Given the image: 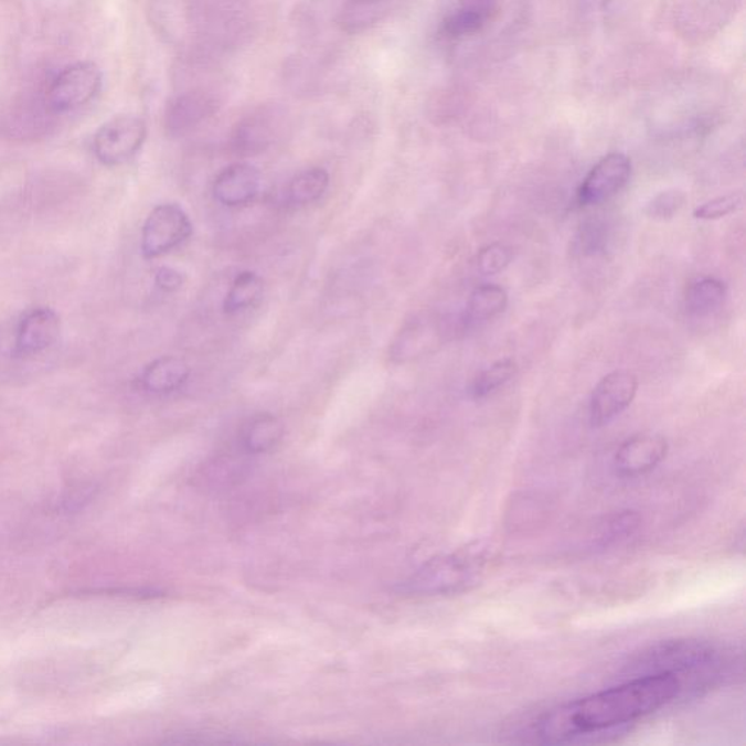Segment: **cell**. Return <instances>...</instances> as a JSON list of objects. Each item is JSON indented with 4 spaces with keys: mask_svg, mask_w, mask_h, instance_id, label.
Listing matches in <instances>:
<instances>
[{
    "mask_svg": "<svg viewBox=\"0 0 746 746\" xmlns=\"http://www.w3.org/2000/svg\"><path fill=\"white\" fill-rule=\"evenodd\" d=\"M277 114L270 108H262L238 122L234 134V148L238 153H260L270 147L277 134Z\"/></svg>",
    "mask_w": 746,
    "mask_h": 746,
    "instance_id": "cell-12",
    "label": "cell"
},
{
    "mask_svg": "<svg viewBox=\"0 0 746 746\" xmlns=\"http://www.w3.org/2000/svg\"><path fill=\"white\" fill-rule=\"evenodd\" d=\"M631 161L625 153H609L599 159L577 189L576 202L580 207L598 206L620 193L629 183Z\"/></svg>",
    "mask_w": 746,
    "mask_h": 746,
    "instance_id": "cell-7",
    "label": "cell"
},
{
    "mask_svg": "<svg viewBox=\"0 0 746 746\" xmlns=\"http://www.w3.org/2000/svg\"><path fill=\"white\" fill-rule=\"evenodd\" d=\"M350 2L358 4V7H367V4L380 3L382 0H350Z\"/></svg>",
    "mask_w": 746,
    "mask_h": 746,
    "instance_id": "cell-27",
    "label": "cell"
},
{
    "mask_svg": "<svg viewBox=\"0 0 746 746\" xmlns=\"http://www.w3.org/2000/svg\"><path fill=\"white\" fill-rule=\"evenodd\" d=\"M726 299L722 280L704 277L690 285L685 295V309L693 317H708L718 311Z\"/></svg>",
    "mask_w": 746,
    "mask_h": 746,
    "instance_id": "cell-17",
    "label": "cell"
},
{
    "mask_svg": "<svg viewBox=\"0 0 746 746\" xmlns=\"http://www.w3.org/2000/svg\"><path fill=\"white\" fill-rule=\"evenodd\" d=\"M61 334V318L50 308H35L26 312L18 326L15 352L31 356L44 352Z\"/></svg>",
    "mask_w": 746,
    "mask_h": 746,
    "instance_id": "cell-10",
    "label": "cell"
},
{
    "mask_svg": "<svg viewBox=\"0 0 746 746\" xmlns=\"http://www.w3.org/2000/svg\"><path fill=\"white\" fill-rule=\"evenodd\" d=\"M512 249L502 243L487 245L477 256V268L481 275L493 276L503 271L511 264Z\"/></svg>",
    "mask_w": 746,
    "mask_h": 746,
    "instance_id": "cell-25",
    "label": "cell"
},
{
    "mask_svg": "<svg viewBox=\"0 0 746 746\" xmlns=\"http://www.w3.org/2000/svg\"><path fill=\"white\" fill-rule=\"evenodd\" d=\"M284 423L273 414H258L243 430V447L252 454L267 452L284 438Z\"/></svg>",
    "mask_w": 746,
    "mask_h": 746,
    "instance_id": "cell-18",
    "label": "cell"
},
{
    "mask_svg": "<svg viewBox=\"0 0 746 746\" xmlns=\"http://www.w3.org/2000/svg\"><path fill=\"white\" fill-rule=\"evenodd\" d=\"M686 195L684 191L671 189L654 195L646 206V215L654 221H670L684 207Z\"/></svg>",
    "mask_w": 746,
    "mask_h": 746,
    "instance_id": "cell-23",
    "label": "cell"
},
{
    "mask_svg": "<svg viewBox=\"0 0 746 746\" xmlns=\"http://www.w3.org/2000/svg\"><path fill=\"white\" fill-rule=\"evenodd\" d=\"M193 234L184 209L175 203L159 204L149 213L142 230L140 249L145 258H157L180 247Z\"/></svg>",
    "mask_w": 746,
    "mask_h": 746,
    "instance_id": "cell-6",
    "label": "cell"
},
{
    "mask_svg": "<svg viewBox=\"0 0 746 746\" xmlns=\"http://www.w3.org/2000/svg\"><path fill=\"white\" fill-rule=\"evenodd\" d=\"M731 665L729 654L713 643L684 639L663 641L644 650L627 668V672L635 676L672 673L678 680L689 675L700 680V684H707L729 671Z\"/></svg>",
    "mask_w": 746,
    "mask_h": 746,
    "instance_id": "cell-2",
    "label": "cell"
},
{
    "mask_svg": "<svg viewBox=\"0 0 746 746\" xmlns=\"http://www.w3.org/2000/svg\"><path fill=\"white\" fill-rule=\"evenodd\" d=\"M189 377L190 366L183 359L163 356L145 367L140 375V385L150 394H170L180 390Z\"/></svg>",
    "mask_w": 746,
    "mask_h": 746,
    "instance_id": "cell-14",
    "label": "cell"
},
{
    "mask_svg": "<svg viewBox=\"0 0 746 746\" xmlns=\"http://www.w3.org/2000/svg\"><path fill=\"white\" fill-rule=\"evenodd\" d=\"M154 284L163 292H175L184 284V277L180 271L171 267H161L154 275Z\"/></svg>",
    "mask_w": 746,
    "mask_h": 746,
    "instance_id": "cell-26",
    "label": "cell"
},
{
    "mask_svg": "<svg viewBox=\"0 0 746 746\" xmlns=\"http://www.w3.org/2000/svg\"><path fill=\"white\" fill-rule=\"evenodd\" d=\"M264 281L257 273L243 271L232 281L224 300V311L236 313L256 307L263 299Z\"/></svg>",
    "mask_w": 746,
    "mask_h": 746,
    "instance_id": "cell-21",
    "label": "cell"
},
{
    "mask_svg": "<svg viewBox=\"0 0 746 746\" xmlns=\"http://www.w3.org/2000/svg\"><path fill=\"white\" fill-rule=\"evenodd\" d=\"M508 307L507 290L499 285L479 286L471 294L467 305V324L491 320L498 317Z\"/></svg>",
    "mask_w": 746,
    "mask_h": 746,
    "instance_id": "cell-20",
    "label": "cell"
},
{
    "mask_svg": "<svg viewBox=\"0 0 746 746\" xmlns=\"http://www.w3.org/2000/svg\"><path fill=\"white\" fill-rule=\"evenodd\" d=\"M498 7V0H459L458 9L444 22L445 34L449 38H466L479 33Z\"/></svg>",
    "mask_w": 746,
    "mask_h": 746,
    "instance_id": "cell-15",
    "label": "cell"
},
{
    "mask_svg": "<svg viewBox=\"0 0 746 746\" xmlns=\"http://www.w3.org/2000/svg\"><path fill=\"white\" fill-rule=\"evenodd\" d=\"M744 203L743 193H729L710 200V202L702 204L694 211L695 220L700 221H717L722 220L731 213L738 211Z\"/></svg>",
    "mask_w": 746,
    "mask_h": 746,
    "instance_id": "cell-24",
    "label": "cell"
},
{
    "mask_svg": "<svg viewBox=\"0 0 746 746\" xmlns=\"http://www.w3.org/2000/svg\"><path fill=\"white\" fill-rule=\"evenodd\" d=\"M639 380L633 372L614 371L595 386L589 402V420L594 427H603L620 416L635 402Z\"/></svg>",
    "mask_w": 746,
    "mask_h": 746,
    "instance_id": "cell-8",
    "label": "cell"
},
{
    "mask_svg": "<svg viewBox=\"0 0 746 746\" xmlns=\"http://www.w3.org/2000/svg\"><path fill=\"white\" fill-rule=\"evenodd\" d=\"M439 341L440 331L434 321H412L394 341L391 356L394 361L407 362L427 353V350L438 344Z\"/></svg>",
    "mask_w": 746,
    "mask_h": 746,
    "instance_id": "cell-16",
    "label": "cell"
},
{
    "mask_svg": "<svg viewBox=\"0 0 746 746\" xmlns=\"http://www.w3.org/2000/svg\"><path fill=\"white\" fill-rule=\"evenodd\" d=\"M215 110V99L206 94L190 93L181 95L168 107L166 117L168 130L172 135H183L206 120Z\"/></svg>",
    "mask_w": 746,
    "mask_h": 746,
    "instance_id": "cell-13",
    "label": "cell"
},
{
    "mask_svg": "<svg viewBox=\"0 0 746 746\" xmlns=\"http://www.w3.org/2000/svg\"><path fill=\"white\" fill-rule=\"evenodd\" d=\"M102 85V70L94 62L75 63L54 77L45 94V104L53 113L74 111L88 104Z\"/></svg>",
    "mask_w": 746,
    "mask_h": 746,
    "instance_id": "cell-4",
    "label": "cell"
},
{
    "mask_svg": "<svg viewBox=\"0 0 746 746\" xmlns=\"http://www.w3.org/2000/svg\"><path fill=\"white\" fill-rule=\"evenodd\" d=\"M260 172L248 163H232L217 174L213 195L225 206H244L256 198L260 190Z\"/></svg>",
    "mask_w": 746,
    "mask_h": 746,
    "instance_id": "cell-11",
    "label": "cell"
},
{
    "mask_svg": "<svg viewBox=\"0 0 746 746\" xmlns=\"http://www.w3.org/2000/svg\"><path fill=\"white\" fill-rule=\"evenodd\" d=\"M147 134L145 121L134 114L113 117L95 134V157L104 166H120L139 152Z\"/></svg>",
    "mask_w": 746,
    "mask_h": 746,
    "instance_id": "cell-5",
    "label": "cell"
},
{
    "mask_svg": "<svg viewBox=\"0 0 746 746\" xmlns=\"http://www.w3.org/2000/svg\"><path fill=\"white\" fill-rule=\"evenodd\" d=\"M668 448V440L661 435H636L618 448L614 466L621 477L635 479L653 471L667 458Z\"/></svg>",
    "mask_w": 746,
    "mask_h": 746,
    "instance_id": "cell-9",
    "label": "cell"
},
{
    "mask_svg": "<svg viewBox=\"0 0 746 746\" xmlns=\"http://www.w3.org/2000/svg\"><path fill=\"white\" fill-rule=\"evenodd\" d=\"M680 694L681 682L672 673L635 676L625 684L543 714L532 735L541 744L568 743L576 736L598 734L649 716Z\"/></svg>",
    "mask_w": 746,
    "mask_h": 746,
    "instance_id": "cell-1",
    "label": "cell"
},
{
    "mask_svg": "<svg viewBox=\"0 0 746 746\" xmlns=\"http://www.w3.org/2000/svg\"><path fill=\"white\" fill-rule=\"evenodd\" d=\"M516 363L512 359H502L487 367L476 377L471 386L472 398L483 399L507 385L516 375Z\"/></svg>",
    "mask_w": 746,
    "mask_h": 746,
    "instance_id": "cell-22",
    "label": "cell"
},
{
    "mask_svg": "<svg viewBox=\"0 0 746 746\" xmlns=\"http://www.w3.org/2000/svg\"><path fill=\"white\" fill-rule=\"evenodd\" d=\"M486 562L484 547L479 544L431 560L404 584V593L422 595L458 593L477 579Z\"/></svg>",
    "mask_w": 746,
    "mask_h": 746,
    "instance_id": "cell-3",
    "label": "cell"
},
{
    "mask_svg": "<svg viewBox=\"0 0 746 746\" xmlns=\"http://www.w3.org/2000/svg\"><path fill=\"white\" fill-rule=\"evenodd\" d=\"M330 185V175L324 168L313 167L295 175L288 185V200L295 206L316 203L326 194Z\"/></svg>",
    "mask_w": 746,
    "mask_h": 746,
    "instance_id": "cell-19",
    "label": "cell"
}]
</instances>
